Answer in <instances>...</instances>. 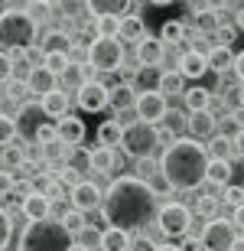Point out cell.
<instances>
[{"label": "cell", "instance_id": "obj_49", "mask_svg": "<svg viewBox=\"0 0 244 251\" xmlns=\"http://www.w3.org/2000/svg\"><path fill=\"white\" fill-rule=\"evenodd\" d=\"M20 176H23V179H36L39 176V173H36V163H33V160H26V163L20 167Z\"/></svg>", "mask_w": 244, "mask_h": 251}, {"label": "cell", "instance_id": "obj_34", "mask_svg": "<svg viewBox=\"0 0 244 251\" xmlns=\"http://www.w3.org/2000/svg\"><path fill=\"white\" fill-rule=\"evenodd\" d=\"M114 167H117V150L94 147V173H111Z\"/></svg>", "mask_w": 244, "mask_h": 251}, {"label": "cell", "instance_id": "obj_32", "mask_svg": "<svg viewBox=\"0 0 244 251\" xmlns=\"http://www.w3.org/2000/svg\"><path fill=\"white\" fill-rule=\"evenodd\" d=\"M0 163H3V170H20L23 163H26V147H23V144L3 147L0 150Z\"/></svg>", "mask_w": 244, "mask_h": 251}, {"label": "cell", "instance_id": "obj_20", "mask_svg": "<svg viewBox=\"0 0 244 251\" xmlns=\"http://www.w3.org/2000/svg\"><path fill=\"white\" fill-rule=\"evenodd\" d=\"M186 108L189 114H202V111H212V92H208L205 85H192V88H186Z\"/></svg>", "mask_w": 244, "mask_h": 251}, {"label": "cell", "instance_id": "obj_4", "mask_svg": "<svg viewBox=\"0 0 244 251\" xmlns=\"http://www.w3.org/2000/svg\"><path fill=\"white\" fill-rule=\"evenodd\" d=\"M72 248H75V235L56 219L29 222L20 232V245H17V251H72Z\"/></svg>", "mask_w": 244, "mask_h": 251}, {"label": "cell", "instance_id": "obj_8", "mask_svg": "<svg viewBox=\"0 0 244 251\" xmlns=\"http://www.w3.org/2000/svg\"><path fill=\"white\" fill-rule=\"evenodd\" d=\"M202 248L205 251H231L238 242V225L231 222V219H212V222H205V228H202Z\"/></svg>", "mask_w": 244, "mask_h": 251}, {"label": "cell", "instance_id": "obj_30", "mask_svg": "<svg viewBox=\"0 0 244 251\" xmlns=\"http://www.w3.org/2000/svg\"><path fill=\"white\" fill-rule=\"evenodd\" d=\"M215 10L218 7H199V13H196L199 33H218V29H222V17H218Z\"/></svg>", "mask_w": 244, "mask_h": 251}, {"label": "cell", "instance_id": "obj_9", "mask_svg": "<svg viewBox=\"0 0 244 251\" xmlns=\"http://www.w3.org/2000/svg\"><path fill=\"white\" fill-rule=\"evenodd\" d=\"M75 98H78V108H82V111L98 114V111H104V108L111 104V88H108L104 82H98V78H91V82L78 85Z\"/></svg>", "mask_w": 244, "mask_h": 251}, {"label": "cell", "instance_id": "obj_26", "mask_svg": "<svg viewBox=\"0 0 244 251\" xmlns=\"http://www.w3.org/2000/svg\"><path fill=\"white\" fill-rule=\"evenodd\" d=\"M111 108L114 111H127V108H137V88L127 82L114 85L111 88Z\"/></svg>", "mask_w": 244, "mask_h": 251}, {"label": "cell", "instance_id": "obj_19", "mask_svg": "<svg viewBox=\"0 0 244 251\" xmlns=\"http://www.w3.org/2000/svg\"><path fill=\"white\" fill-rule=\"evenodd\" d=\"M133 248V235L124 228H104L101 232V251H131Z\"/></svg>", "mask_w": 244, "mask_h": 251}, {"label": "cell", "instance_id": "obj_45", "mask_svg": "<svg viewBox=\"0 0 244 251\" xmlns=\"http://www.w3.org/2000/svg\"><path fill=\"white\" fill-rule=\"evenodd\" d=\"M222 130H225V137H231V140H235L238 134H241V127H238V121L231 118V111H228L225 118H222Z\"/></svg>", "mask_w": 244, "mask_h": 251}, {"label": "cell", "instance_id": "obj_39", "mask_svg": "<svg viewBox=\"0 0 244 251\" xmlns=\"http://www.w3.org/2000/svg\"><path fill=\"white\" fill-rule=\"evenodd\" d=\"M153 173H160V163L153 157H147V160H137V179H143V183H150V176Z\"/></svg>", "mask_w": 244, "mask_h": 251}, {"label": "cell", "instance_id": "obj_43", "mask_svg": "<svg viewBox=\"0 0 244 251\" xmlns=\"http://www.w3.org/2000/svg\"><path fill=\"white\" fill-rule=\"evenodd\" d=\"M10 82H13V59H10V52H0V85Z\"/></svg>", "mask_w": 244, "mask_h": 251}, {"label": "cell", "instance_id": "obj_1", "mask_svg": "<svg viewBox=\"0 0 244 251\" xmlns=\"http://www.w3.org/2000/svg\"><path fill=\"white\" fill-rule=\"evenodd\" d=\"M101 212H104V222H111V228L140 232L160 212L156 209V189L137 176H117L104 189Z\"/></svg>", "mask_w": 244, "mask_h": 251}, {"label": "cell", "instance_id": "obj_17", "mask_svg": "<svg viewBox=\"0 0 244 251\" xmlns=\"http://www.w3.org/2000/svg\"><path fill=\"white\" fill-rule=\"evenodd\" d=\"M189 134H192V140H212L218 130V118L212 111H202V114H189L186 121Z\"/></svg>", "mask_w": 244, "mask_h": 251}, {"label": "cell", "instance_id": "obj_42", "mask_svg": "<svg viewBox=\"0 0 244 251\" xmlns=\"http://www.w3.org/2000/svg\"><path fill=\"white\" fill-rule=\"evenodd\" d=\"M59 134H56V124H46L43 121V127L36 130V144H43V147H49V144H56Z\"/></svg>", "mask_w": 244, "mask_h": 251}, {"label": "cell", "instance_id": "obj_21", "mask_svg": "<svg viewBox=\"0 0 244 251\" xmlns=\"http://www.w3.org/2000/svg\"><path fill=\"white\" fill-rule=\"evenodd\" d=\"M66 170H72V173H94V150L72 147L66 157Z\"/></svg>", "mask_w": 244, "mask_h": 251}, {"label": "cell", "instance_id": "obj_54", "mask_svg": "<svg viewBox=\"0 0 244 251\" xmlns=\"http://www.w3.org/2000/svg\"><path fill=\"white\" fill-rule=\"evenodd\" d=\"M231 118H235V121H238V127L244 130V108H235V111H231Z\"/></svg>", "mask_w": 244, "mask_h": 251}, {"label": "cell", "instance_id": "obj_14", "mask_svg": "<svg viewBox=\"0 0 244 251\" xmlns=\"http://www.w3.org/2000/svg\"><path fill=\"white\" fill-rule=\"evenodd\" d=\"M56 134H59V144H66L68 150L82 147V140H85V121H82V118H75V114H66L62 121H56Z\"/></svg>", "mask_w": 244, "mask_h": 251}, {"label": "cell", "instance_id": "obj_11", "mask_svg": "<svg viewBox=\"0 0 244 251\" xmlns=\"http://www.w3.org/2000/svg\"><path fill=\"white\" fill-rule=\"evenodd\" d=\"M68 202H72V209L75 212H94V209H101L104 205V193L98 189V183H91V179H78L75 186H72V196H68Z\"/></svg>", "mask_w": 244, "mask_h": 251}, {"label": "cell", "instance_id": "obj_23", "mask_svg": "<svg viewBox=\"0 0 244 251\" xmlns=\"http://www.w3.org/2000/svg\"><path fill=\"white\" fill-rule=\"evenodd\" d=\"M231 173H235L231 160H212V163H208V173H205V183L225 189V186H231Z\"/></svg>", "mask_w": 244, "mask_h": 251}, {"label": "cell", "instance_id": "obj_29", "mask_svg": "<svg viewBox=\"0 0 244 251\" xmlns=\"http://www.w3.org/2000/svg\"><path fill=\"white\" fill-rule=\"evenodd\" d=\"M205 150H208L212 160H231V153H235V140L225 137V134H215V137L205 144Z\"/></svg>", "mask_w": 244, "mask_h": 251}, {"label": "cell", "instance_id": "obj_22", "mask_svg": "<svg viewBox=\"0 0 244 251\" xmlns=\"http://www.w3.org/2000/svg\"><path fill=\"white\" fill-rule=\"evenodd\" d=\"M39 108L46 111V118H66L68 114V95L62 92V88H56V92H49L46 98H39Z\"/></svg>", "mask_w": 244, "mask_h": 251}, {"label": "cell", "instance_id": "obj_53", "mask_svg": "<svg viewBox=\"0 0 244 251\" xmlns=\"http://www.w3.org/2000/svg\"><path fill=\"white\" fill-rule=\"evenodd\" d=\"M235 153H238V157H244V130L235 137Z\"/></svg>", "mask_w": 244, "mask_h": 251}, {"label": "cell", "instance_id": "obj_28", "mask_svg": "<svg viewBox=\"0 0 244 251\" xmlns=\"http://www.w3.org/2000/svg\"><path fill=\"white\" fill-rule=\"evenodd\" d=\"M20 114H23V134L36 144V130L43 127V124H36V121H39V114H46V111H43L39 104H20Z\"/></svg>", "mask_w": 244, "mask_h": 251}, {"label": "cell", "instance_id": "obj_37", "mask_svg": "<svg viewBox=\"0 0 244 251\" xmlns=\"http://www.w3.org/2000/svg\"><path fill=\"white\" fill-rule=\"evenodd\" d=\"M215 209H218V199H215V196H199L196 205H192V212H196V215H205L208 222H212V219H218Z\"/></svg>", "mask_w": 244, "mask_h": 251}, {"label": "cell", "instance_id": "obj_7", "mask_svg": "<svg viewBox=\"0 0 244 251\" xmlns=\"http://www.w3.org/2000/svg\"><path fill=\"white\" fill-rule=\"evenodd\" d=\"M156 225H160V232L166 238H186L189 228H192V209L182 202H166L160 205V212H156Z\"/></svg>", "mask_w": 244, "mask_h": 251}, {"label": "cell", "instance_id": "obj_6", "mask_svg": "<svg viewBox=\"0 0 244 251\" xmlns=\"http://www.w3.org/2000/svg\"><path fill=\"white\" fill-rule=\"evenodd\" d=\"M85 62L91 65L94 72H117V69H124V43L94 36L88 43V59Z\"/></svg>", "mask_w": 244, "mask_h": 251}, {"label": "cell", "instance_id": "obj_59", "mask_svg": "<svg viewBox=\"0 0 244 251\" xmlns=\"http://www.w3.org/2000/svg\"><path fill=\"white\" fill-rule=\"evenodd\" d=\"M72 251H88V248H78V245H75V248H72Z\"/></svg>", "mask_w": 244, "mask_h": 251}, {"label": "cell", "instance_id": "obj_16", "mask_svg": "<svg viewBox=\"0 0 244 251\" xmlns=\"http://www.w3.org/2000/svg\"><path fill=\"white\" fill-rule=\"evenodd\" d=\"M179 72L182 78H202L208 72V52L202 49H186L182 56H179Z\"/></svg>", "mask_w": 244, "mask_h": 251}, {"label": "cell", "instance_id": "obj_13", "mask_svg": "<svg viewBox=\"0 0 244 251\" xmlns=\"http://www.w3.org/2000/svg\"><path fill=\"white\" fill-rule=\"evenodd\" d=\"M20 212L26 215L29 222H46L49 215H52V199L43 193H26L23 202H20Z\"/></svg>", "mask_w": 244, "mask_h": 251}, {"label": "cell", "instance_id": "obj_2", "mask_svg": "<svg viewBox=\"0 0 244 251\" xmlns=\"http://www.w3.org/2000/svg\"><path fill=\"white\" fill-rule=\"evenodd\" d=\"M208 157L205 144H199L192 137H179L173 147L163 150L160 157V176L166 179L169 189H179V193H192L205 183V173H208Z\"/></svg>", "mask_w": 244, "mask_h": 251}, {"label": "cell", "instance_id": "obj_10", "mask_svg": "<svg viewBox=\"0 0 244 251\" xmlns=\"http://www.w3.org/2000/svg\"><path fill=\"white\" fill-rule=\"evenodd\" d=\"M137 121H147V124H156L160 121H166V114H169V101H166V95H160V92H143V95H137Z\"/></svg>", "mask_w": 244, "mask_h": 251}, {"label": "cell", "instance_id": "obj_46", "mask_svg": "<svg viewBox=\"0 0 244 251\" xmlns=\"http://www.w3.org/2000/svg\"><path fill=\"white\" fill-rule=\"evenodd\" d=\"M179 251H205V248H202V238H196V235H186V238L179 242Z\"/></svg>", "mask_w": 244, "mask_h": 251}, {"label": "cell", "instance_id": "obj_15", "mask_svg": "<svg viewBox=\"0 0 244 251\" xmlns=\"http://www.w3.org/2000/svg\"><path fill=\"white\" fill-rule=\"evenodd\" d=\"M26 88H29V95L46 98L49 92H56V88H59V78L49 72L46 65H39V69H29V72H26Z\"/></svg>", "mask_w": 244, "mask_h": 251}, {"label": "cell", "instance_id": "obj_24", "mask_svg": "<svg viewBox=\"0 0 244 251\" xmlns=\"http://www.w3.org/2000/svg\"><path fill=\"white\" fill-rule=\"evenodd\" d=\"M228 69H235V52L228 46H212L208 49V72L225 75Z\"/></svg>", "mask_w": 244, "mask_h": 251}, {"label": "cell", "instance_id": "obj_41", "mask_svg": "<svg viewBox=\"0 0 244 251\" xmlns=\"http://www.w3.org/2000/svg\"><path fill=\"white\" fill-rule=\"evenodd\" d=\"M59 222L66 225V228H68L72 235H78V232L85 228V225H88V222H85V215H82V212H75V209H72V212H68L66 219H59Z\"/></svg>", "mask_w": 244, "mask_h": 251}, {"label": "cell", "instance_id": "obj_55", "mask_svg": "<svg viewBox=\"0 0 244 251\" xmlns=\"http://www.w3.org/2000/svg\"><path fill=\"white\" fill-rule=\"evenodd\" d=\"M235 23H238V29L244 33V7H238V13H235Z\"/></svg>", "mask_w": 244, "mask_h": 251}, {"label": "cell", "instance_id": "obj_27", "mask_svg": "<svg viewBox=\"0 0 244 251\" xmlns=\"http://www.w3.org/2000/svg\"><path fill=\"white\" fill-rule=\"evenodd\" d=\"M147 36H150V33H147V23H143L137 13H133V17H124V26H121V39L124 43H137V46H140Z\"/></svg>", "mask_w": 244, "mask_h": 251}, {"label": "cell", "instance_id": "obj_18", "mask_svg": "<svg viewBox=\"0 0 244 251\" xmlns=\"http://www.w3.org/2000/svg\"><path fill=\"white\" fill-rule=\"evenodd\" d=\"M94 137H98V144H101V147L117 150V147H121V140H124V124L117 121V118H108V121L98 124Z\"/></svg>", "mask_w": 244, "mask_h": 251}, {"label": "cell", "instance_id": "obj_57", "mask_svg": "<svg viewBox=\"0 0 244 251\" xmlns=\"http://www.w3.org/2000/svg\"><path fill=\"white\" fill-rule=\"evenodd\" d=\"M235 92H238V98H235L238 108H244V85H241V88H235Z\"/></svg>", "mask_w": 244, "mask_h": 251}, {"label": "cell", "instance_id": "obj_40", "mask_svg": "<svg viewBox=\"0 0 244 251\" xmlns=\"http://www.w3.org/2000/svg\"><path fill=\"white\" fill-rule=\"evenodd\" d=\"M222 199H225L231 209L244 205V186H225V189H222Z\"/></svg>", "mask_w": 244, "mask_h": 251}, {"label": "cell", "instance_id": "obj_33", "mask_svg": "<svg viewBox=\"0 0 244 251\" xmlns=\"http://www.w3.org/2000/svg\"><path fill=\"white\" fill-rule=\"evenodd\" d=\"M43 65H46L49 72L59 78V75H68V72H72V65H75V62H72V56L62 49V52H46V62H43Z\"/></svg>", "mask_w": 244, "mask_h": 251}, {"label": "cell", "instance_id": "obj_31", "mask_svg": "<svg viewBox=\"0 0 244 251\" xmlns=\"http://www.w3.org/2000/svg\"><path fill=\"white\" fill-rule=\"evenodd\" d=\"M160 39L166 46H182L186 43V23H179V20H166L160 29Z\"/></svg>", "mask_w": 244, "mask_h": 251}, {"label": "cell", "instance_id": "obj_56", "mask_svg": "<svg viewBox=\"0 0 244 251\" xmlns=\"http://www.w3.org/2000/svg\"><path fill=\"white\" fill-rule=\"evenodd\" d=\"M156 251H179L176 242H166V245H156Z\"/></svg>", "mask_w": 244, "mask_h": 251}, {"label": "cell", "instance_id": "obj_36", "mask_svg": "<svg viewBox=\"0 0 244 251\" xmlns=\"http://www.w3.org/2000/svg\"><path fill=\"white\" fill-rule=\"evenodd\" d=\"M17 134H20V124L13 121L10 114L0 111V147H10V144L17 140Z\"/></svg>", "mask_w": 244, "mask_h": 251}, {"label": "cell", "instance_id": "obj_35", "mask_svg": "<svg viewBox=\"0 0 244 251\" xmlns=\"http://www.w3.org/2000/svg\"><path fill=\"white\" fill-rule=\"evenodd\" d=\"M75 245L78 248H88V251L101 248V232H98V225H85L82 232L75 235Z\"/></svg>", "mask_w": 244, "mask_h": 251}, {"label": "cell", "instance_id": "obj_51", "mask_svg": "<svg viewBox=\"0 0 244 251\" xmlns=\"http://www.w3.org/2000/svg\"><path fill=\"white\" fill-rule=\"evenodd\" d=\"M235 75L241 78V85H244V49H241V52L235 56Z\"/></svg>", "mask_w": 244, "mask_h": 251}, {"label": "cell", "instance_id": "obj_12", "mask_svg": "<svg viewBox=\"0 0 244 251\" xmlns=\"http://www.w3.org/2000/svg\"><path fill=\"white\" fill-rule=\"evenodd\" d=\"M163 59H166V43L160 36H147L137 46V65L140 69H156V65H163Z\"/></svg>", "mask_w": 244, "mask_h": 251}, {"label": "cell", "instance_id": "obj_38", "mask_svg": "<svg viewBox=\"0 0 244 251\" xmlns=\"http://www.w3.org/2000/svg\"><path fill=\"white\" fill-rule=\"evenodd\" d=\"M10 238H13V222H10L7 209H0V251H7Z\"/></svg>", "mask_w": 244, "mask_h": 251}, {"label": "cell", "instance_id": "obj_58", "mask_svg": "<svg viewBox=\"0 0 244 251\" xmlns=\"http://www.w3.org/2000/svg\"><path fill=\"white\" fill-rule=\"evenodd\" d=\"M231 251H244V235H238V242H235V248Z\"/></svg>", "mask_w": 244, "mask_h": 251}, {"label": "cell", "instance_id": "obj_44", "mask_svg": "<svg viewBox=\"0 0 244 251\" xmlns=\"http://www.w3.org/2000/svg\"><path fill=\"white\" fill-rule=\"evenodd\" d=\"M17 193V176L10 170H0V196H13Z\"/></svg>", "mask_w": 244, "mask_h": 251}, {"label": "cell", "instance_id": "obj_52", "mask_svg": "<svg viewBox=\"0 0 244 251\" xmlns=\"http://www.w3.org/2000/svg\"><path fill=\"white\" fill-rule=\"evenodd\" d=\"M231 222H235L238 228H244V205H238L235 212H231Z\"/></svg>", "mask_w": 244, "mask_h": 251}, {"label": "cell", "instance_id": "obj_50", "mask_svg": "<svg viewBox=\"0 0 244 251\" xmlns=\"http://www.w3.org/2000/svg\"><path fill=\"white\" fill-rule=\"evenodd\" d=\"M131 251H156V245L150 238H133V248Z\"/></svg>", "mask_w": 244, "mask_h": 251}, {"label": "cell", "instance_id": "obj_48", "mask_svg": "<svg viewBox=\"0 0 244 251\" xmlns=\"http://www.w3.org/2000/svg\"><path fill=\"white\" fill-rule=\"evenodd\" d=\"M7 92H10V98H20V101H23V98H26V82H10L7 85Z\"/></svg>", "mask_w": 244, "mask_h": 251}, {"label": "cell", "instance_id": "obj_25", "mask_svg": "<svg viewBox=\"0 0 244 251\" xmlns=\"http://www.w3.org/2000/svg\"><path fill=\"white\" fill-rule=\"evenodd\" d=\"M156 92L160 95H186V78H182V72L179 69H166V72H160V85H156Z\"/></svg>", "mask_w": 244, "mask_h": 251}, {"label": "cell", "instance_id": "obj_47", "mask_svg": "<svg viewBox=\"0 0 244 251\" xmlns=\"http://www.w3.org/2000/svg\"><path fill=\"white\" fill-rule=\"evenodd\" d=\"M215 36H218V46H228V49H231V43H235V29H231V26H222Z\"/></svg>", "mask_w": 244, "mask_h": 251}, {"label": "cell", "instance_id": "obj_5", "mask_svg": "<svg viewBox=\"0 0 244 251\" xmlns=\"http://www.w3.org/2000/svg\"><path fill=\"white\" fill-rule=\"evenodd\" d=\"M160 144V127H153L147 121H131L124 124V140H121V150L133 160H147L153 157V150Z\"/></svg>", "mask_w": 244, "mask_h": 251}, {"label": "cell", "instance_id": "obj_3", "mask_svg": "<svg viewBox=\"0 0 244 251\" xmlns=\"http://www.w3.org/2000/svg\"><path fill=\"white\" fill-rule=\"evenodd\" d=\"M36 33H39V23L26 7H7L0 13V46L7 49L10 56L33 49Z\"/></svg>", "mask_w": 244, "mask_h": 251}]
</instances>
